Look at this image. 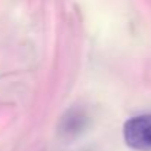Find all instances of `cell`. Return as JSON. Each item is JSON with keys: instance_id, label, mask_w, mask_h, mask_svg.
Instances as JSON below:
<instances>
[{"instance_id": "6da1fadb", "label": "cell", "mask_w": 151, "mask_h": 151, "mask_svg": "<svg viewBox=\"0 0 151 151\" xmlns=\"http://www.w3.org/2000/svg\"><path fill=\"white\" fill-rule=\"evenodd\" d=\"M123 138L135 151H151V114H141L129 119L123 126Z\"/></svg>"}, {"instance_id": "7a4b0ae2", "label": "cell", "mask_w": 151, "mask_h": 151, "mask_svg": "<svg viewBox=\"0 0 151 151\" xmlns=\"http://www.w3.org/2000/svg\"><path fill=\"white\" fill-rule=\"evenodd\" d=\"M88 124H89V116L86 110L80 107H74L62 116L59 122V133L67 139H73L83 133Z\"/></svg>"}]
</instances>
